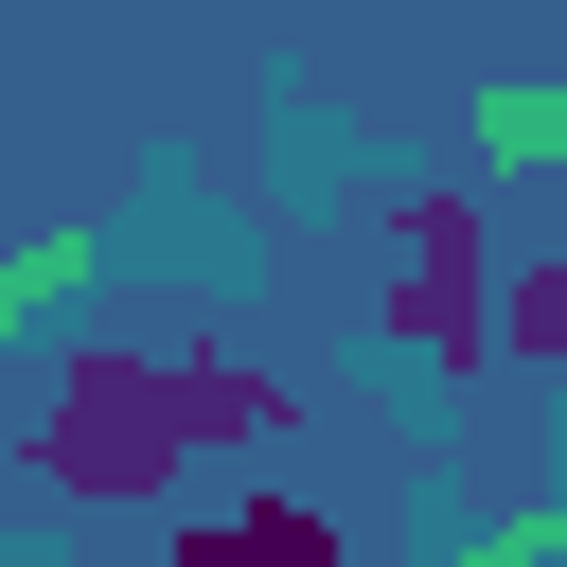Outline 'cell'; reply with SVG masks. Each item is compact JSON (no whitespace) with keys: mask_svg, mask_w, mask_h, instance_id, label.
<instances>
[{"mask_svg":"<svg viewBox=\"0 0 567 567\" xmlns=\"http://www.w3.org/2000/svg\"><path fill=\"white\" fill-rule=\"evenodd\" d=\"M496 354H514V372H567V230L496 266Z\"/></svg>","mask_w":567,"mask_h":567,"instance_id":"4","label":"cell"},{"mask_svg":"<svg viewBox=\"0 0 567 567\" xmlns=\"http://www.w3.org/2000/svg\"><path fill=\"white\" fill-rule=\"evenodd\" d=\"M159 567H337V514H319V496H230V514H195Z\"/></svg>","mask_w":567,"mask_h":567,"instance_id":"3","label":"cell"},{"mask_svg":"<svg viewBox=\"0 0 567 567\" xmlns=\"http://www.w3.org/2000/svg\"><path fill=\"white\" fill-rule=\"evenodd\" d=\"M266 425H284V372L89 337V354H53V390H35V478L89 496V514H142V496H177L195 461H230V443H266Z\"/></svg>","mask_w":567,"mask_h":567,"instance_id":"1","label":"cell"},{"mask_svg":"<svg viewBox=\"0 0 567 567\" xmlns=\"http://www.w3.org/2000/svg\"><path fill=\"white\" fill-rule=\"evenodd\" d=\"M478 159L496 177H567V89H478Z\"/></svg>","mask_w":567,"mask_h":567,"instance_id":"5","label":"cell"},{"mask_svg":"<svg viewBox=\"0 0 567 567\" xmlns=\"http://www.w3.org/2000/svg\"><path fill=\"white\" fill-rule=\"evenodd\" d=\"M372 230H390L372 319H390V337H408L443 390H478V372H496V266H478V195H461V177H408Z\"/></svg>","mask_w":567,"mask_h":567,"instance_id":"2","label":"cell"}]
</instances>
